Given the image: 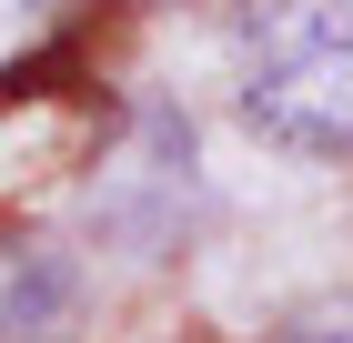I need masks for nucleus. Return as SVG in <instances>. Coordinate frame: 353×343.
<instances>
[{
	"mask_svg": "<svg viewBox=\"0 0 353 343\" xmlns=\"http://www.w3.org/2000/svg\"><path fill=\"white\" fill-rule=\"evenodd\" d=\"M243 111L272 141L353 152V0H263L243 21Z\"/></svg>",
	"mask_w": 353,
	"mask_h": 343,
	"instance_id": "f257e3e1",
	"label": "nucleus"
},
{
	"mask_svg": "<svg viewBox=\"0 0 353 343\" xmlns=\"http://www.w3.org/2000/svg\"><path fill=\"white\" fill-rule=\"evenodd\" d=\"M61 313H71V273L61 263H10V253H0V343H21V333L51 343Z\"/></svg>",
	"mask_w": 353,
	"mask_h": 343,
	"instance_id": "f03ea898",
	"label": "nucleus"
},
{
	"mask_svg": "<svg viewBox=\"0 0 353 343\" xmlns=\"http://www.w3.org/2000/svg\"><path fill=\"white\" fill-rule=\"evenodd\" d=\"M61 21H71V0H0V71H10V61H30Z\"/></svg>",
	"mask_w": 353,
	"mask_h": 343,
	"instance_id": "7ed1b4c3",
	"label": "nucleus"
},
{
	"mask_svg": "<svg viewBox=\"0 0 353 343\" xmlns=\"http://www.w3.org/2000/svg\"><path fill=\"white\" fill-rule=\"evenodd\" d=\"M293 343H353V313H333V323H313V333H293Z\"/></svg>",
	"mask_w": 353,
	"mask_h": 343,
	"instance_id": "20e7f679",
	"label": "nucleus"
}]
</instances>
